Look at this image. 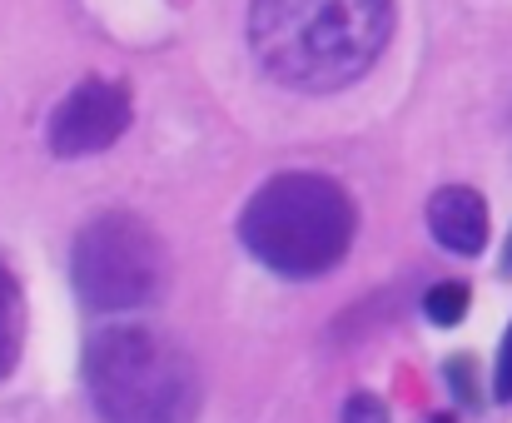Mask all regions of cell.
<instances>
[{
  "instance_id": "cell-10",
  "label": "cell",
  "mask_w": 512,
  "mask_h": 423,
  "mask_svg": "<svg viewBox=\"0 0 512 423\" xmlns=\"http://www.w3.org/2000/svg\"><path fill=\"white\" fill-rule=\"evenodd\" d=\"M493 389H498V399L512 404V324L508 334H503V349H498V374H493Z\"/></svg>"
},
{
  "instance_id": "cell-9",
  "label": "cell",
  "mask_w": 512,
  "mask_h": 423,
  "mask_svg": "<svg viewBox=\"0 0 512 423\" xmlns=\"http://www.w3.org/2000/svg\"><path fill=\"white\" fill-rule=\"evenodd\" d=\"M343 423H388V409L378 394H353L343 404Z\"/></svg>"
},
{
  "instance_id": "cell-8",
  "label": "cell",
  "mask_w": 512,
  "mask_h": 423,
  "mask_svg": "<svg viewBox=\"0 0 512 423\" xmlns=\"http://www.w3.org/2000/svg\"><path fill=\"white\" fill-rule=\"evenodd\" d=\"M423 314H428V324H438V329L463 324V314H468V289H463V284H433L428 299H423Z\"/></svg>"
},
{
  "instance_id": "cell-7",
  "label": "cell",
  "mask_w": 512,
  "mask_h": 423,
  "mask_svg": "<svg viewBox=\"0 0 512 423\" xmlns=\"http://www.w3.org/2000/svg\"><path fill=\"white\" fill-rule=\"evenodd\" d=\"M20 339H25V299H20V284L10 279V269L0 264V379L15 369Z\"/></svg>"
},
{
  "instance_id": "cell-13",
  "label": "cell",
  "mask_w": 512,
  "mask_h": 423,
  "mask_svg": "<svg viewBox=\"0 0 512 423\" xmlns=\"http://www.w3.org/2000/svg\"><path fill=\"white\" fill-rule=\"evenodd\" d=\"M433 423H453V419H433Z\"/></svg>"
},
{
  "instance_id": "cell-12",
  "label": "cell",
  "mask_w": 512,
  "mask_h": 423,
  "mask_svg": "<svg viewBox=\"0 0 512 423\" xmlns=\"http://www.w3.org/2000/svg\"><path fill=\"white\" fill-rule=\"evenodd\" d=\"M503 264H508V269H512V244H508V259H503Z\"/></svg>"
},
{
  "instance_id": "cell-3",
  "label": "cell",
  "mask_w": 512,
  "mask_h": 423,
  "mask_svg": "<svg viewBox=\"0 0 512 423\" xmlns=\"http://www.w3.org/2000/svg\"><path fill=\"white\" fill-rule=\"evenodd\" d=\"M85 389L105 423H194L204 399L194 359L145 324H115L85 344Z\"/></svg>"
},
{
  "instance_id": "cell-6",
  "label": "cell",
  "mask_w": 512,
  "mask_h": 423,
  "mask_svg": "<svg viewBox=\"0 0 512 423\" xmlns=\"http://www.w3.org/2000/svg\"><path fill=\"white\" fill-rule=\"evenodd\" d=\"M428 229L453 254H483V244H488V205H483V195L468 190V185H443L428 200Z\"/></svg>"
},
{
  "instance_id": "cell-11",
  "label": "cell",
  "mask_w": 512,
  "mask_h": 423,
  "mask_svg": "<svg viewBox=\"0 0 512 423\" xmlns=\"http://www.w3.org/2000/svg\"><path fill=\"white\" fill-rule=\"evenodd\" d=\"M448 379L458 384V399L473 404V369H468V359H453V364H448Z\"/></svg>"
},
{
  "instance_id": "cell-2",
  "label": "cell",
  "mask_w": 512,
  "mask_h": 423,
  "mask_svg": "<svg viewBox=\"0 0 512 423\" xmlns=\"http://www.w3.org/2000/svg\"><path fill=\"white\" fill-rule=\"evenodd\" d=\"M358 214L339 180L289 170L274 175L239 214L244 249L284 279H319L339 269L353 244Z\"/></svg>"
},
{
  "instance_id": "cell-4",
  "label": "cell",
  "mask_w": 512,
  "mask_h": 423,
  "mask_svg": "<svg viewBox=\"0 0 512 423\" xmlns=\"http://www.w3.org/2000/svg\"><path fill=\"white\" fill-rule=\"evenodd\" d=\"M75 289L90 309H140L165 284V249L140 214L105 210L75 239Z\"/></svg>"
},
{
  "instance_id": "cell-1",
  "label": "cell",
  "mask_w": 512,
  "mask_h": 423,
  "mask_svg": "<svg viewBox=\"0 0 512 423\" xmlns=\"http://www.w3.org/2000/svg\"><path fill=\"white\" fill-rule=\"evenodd\" d=\"M393 30V0H254L249 40L259 65L294 90L358 80Z\"/></svg>"
},
{
  "instance_id": "cell-5",
  "label": "cell",
  "mask_w": 512,
  "mask_h": 423,
  "mask_svg": "<svg viewBox=\"0 0 512 423\" xmlns=\"http://www.w3.org/2000/svg\"><path fill=\"white\" fill-rule=\"evenodd\" d=\"M125 125H130V95H125V85H115V80H85L50 115V150L60 160L100 155V150H110L125 135Z\"/></svg>"
}]
</instances>
